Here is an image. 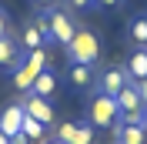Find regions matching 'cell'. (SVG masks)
Here are the masks:
<instances>
[{
    "label": "cell",
    "instance_id": "obj_1",
    "mask_svg": "<svg viewBox=\"0 0 147 144\" xmlns=\"http://www.w3.org/2000/svg\"><path fill=\"white\" fill-rule=\"evenodd\" d=\"M67 57H70V64H87V67H94L97 57H100V40H97V34L77 30L74 40L67 44Z\"/></svg>",
    "mask_w": 147,
    "mask_h": 144
},
{
    "label": "cell",
    "instance_id": "obj_2",
    "mask_svg": "<svg viewBox=\"0 0 147 144\" xmlns=\"http://www.w3.org/2000/svg\"><path fill=\"white\" fill-rule=\"evenodd\" d=\"M117 117H120L117 101L107 97V94H97L90 101V107H87V124H94V127H114Z\"/></svg>",
    "mask_w": 147,
    "mask_h": 144
},
{
    "label": "cell",
    "instance_id": "obj_3",
    "mask_svg": "<svg viewBox=\"0 0 147 144\" xmlns=\"http://www.w3.org/2000/svg\"><path fill=\"white\" fill-rule=\"evenodd\" d=\"M47 20H50V40L67 47L74 40V34H77V20L67 10H47Z\"/></svg>",
    "mask_w": 147,
    "mask_h": 144
},
{
    "label": "cell",
    "instance_id": "obj_4",
    "mask_svg": "<svg viewBox=\"0 0 147 144\" xmlns=\"http://www.w3.org/2000/svg\"><path fill=\"white\" fill-rule=\"evenodd\" d=\"M127 84H130V77H127V71H124V67H110V71L100 74L97 87H100V94H107V97H117Z\"/></svg>",
    "mask_w": 147,
    "mask_h": 144
},
{
    "label": "cell",
    "instance_id": "obj_5",
    "mask_svg": "<svg viewBox=\"0 0 147 144\" xmlns=\"http://www.w3.org/2000/svg\"><path fill=\"white\" fill-rule=\"evenodd\" d=\"M20 124H24V104H10V107L0 111V134L13 137L20 131Z\"/></svg>",
    "mask_w": 147,
    "mask_h": 144
},
{
    "label": "cell",
    "instance_id": "obj_6",
    "mask_svg": "<svg viewBox=\"0 0 147 144\" xmlns=\"http://www.w3.org/2000/svg\"><path fill=\"white\" fill-rule=\"evenodd\" d=\"M24 114L37 117L40 124H54V107H50V101H44V97H34V94H30V97L24 101Z\"/></svg>",
    "mask_w": 147,
    "mask_h": 144
},
{
    "label": "cell",
    "instance_id": "obj_7",
    "mask_svg": "<svg viewBox=\"0 0 147 144\" xmlns=\"http://www.w3.org/2000/svg\"><path fill=\"white\" fill-rule=\"evenodd\" d=\"M127 77L130 81H140V77H147V47H140V50H134V54L127 57Z\"/></svg>",
    "mask_w": 147,
    "mask_h": 144
},
{
    "label": "cell",
    "instance_id": "obj_8",
    "mask_svg": "<svg viewBox=\"0 0 147 144\" xmlns=\"http://www.w3.org/2000/svg\"><path fill=\"white\" fill-rule=\"evenodd\" d=\"M114 101H117V111H120V114H124V111H137V107H144V101H140V94H137V87H134V81L120 90Z\"/></svg>",
    "mask_w": 147,
    "mask_h": 144
},
{
    "label": "cell",
    "instance_id": "obj_9",
    "mask_svg": "<svg viewBox=\"0 0 147 144\" xmlns=\"http://www.w3.org/2000/svg\"><path fill=\"white\" fill-rule=\"evenodd\" d=\"M37 74H40V71H34L27 60L17 64V67H13V87H17V90H27V94H30V87H34V81H37Z\"/></svg>",
    "mask_w": 147,
    "mask_h": 144
},
{
    "label": "cell",
    "instance_id": "obj_10",
    "mask_svg": "<svg viewBox=\"0 0 147 144\" xmlns=\"http://www.w3.org/2000/svg\"><path fill=\"white\" fill-rule=\"evenodd\" d=\"M54 90H57V77L54 74H47V71H40L37 74V81H34V87H30V94L34 97H54Z\"/></svg>",
    "mask_w": 147,
    "mask_h": 144
},
{
    "label": "cell",
    "instance_id": "obj_11",
    "mask_svg": "<svg viewBox=\"0 0 147 144\" xmlns=\"http://www.w3.org/2000/svg\"><path fill=\"white\" fill-rule=\"evenodd\" d=\"M114 137H117V144H144V127H127V124L117 121Z\"/></svg>",
    "mask_w": 147,
    "mask_h": 144
},
{
    "label": "cell",
    "instance_id": "obj_12",
    "mask_svg": "<svg viewBox=\"0 0 147 144\" xmlns=\"http://www.w3.org/2000/svg\"><path fill=\"white\" fill-rule=\"evenodd\" d=\"M20 64V47L7 37H0V67H17Z\"/></svg>",
    "mask_w": 147,
    "mask_h": 144
},
{
    "label": "cell",
    "instance_id": "obj_13",
    "mask_svg": "<svg viewBox=\"0 0 147 144\" xmlns=\"http://www.w3.org/2000/svg\"><path fill=\"white\" fill-rule=\"evenodd\" d=\"M20 131H24L30 141H44L47 124H40V121H37V117H30V114H24V124H20Z\"/></svg>",
    "mask_w": 147,
    "mask_h": 144
},
{
    "label": "cell",
    "instance_id": "obj_14",
    "mask_svg": "<svg viewBox=\"0 0 147 144\" xmlns=\"http://www.w3.org/2000/svg\"><path fill=\"white\" fill-rule=\"evenodd\" d=\"M127 34H130V40H134L137 47H147V17H134Z\"/></svg>",
    "mask_w": 147,
    "mask_h": 144
},
{
    "label": "cell",
    "instance_id": "obj_15",
    "mask_svg": "<svg viewBox=\"0 0 147 144\" xmlns=\"http://www.w3.org/2000/svg\"><path fill=\"white\" fill-rule=\"evenodd\" d=\"M90 67H87V64H70V84L74 87H87V84H90Z\"/></svg>",
    "mask_w": 147,
    "mask_h": 144
},
{
    "label": "cell",
    "instance_id": "obj_16",
    "mask_svg": "<svg viewBox=\"0 0 147 144\" xmlns=\"http://www.w3.org/2000/svg\"><path fill=\"white\" fill-rule=\"evenodd\" d=\"M20 40H24V50H37V47H44V37H40V30H37L34 24L24 27V37H20Z\"/></svg>",
    "mask_w": 147,
    "mask_h": 144
},
{
    "label": "cell",
    "instance_id": "obj_17",
    "mask_svg": "<svg viewBox=\"0 0 147 144\" xmlns=\"http://www.w3.org/2000/svg\"><path fill=\"white\" fill-rule=\"evenodd\" d=\"M117 121H120V124H127V127H144V107H137V111H124Z\"/></svg>",
    "mask_w": 147,
    "mask_h": 144
},
{
    "label": "cell",
    "instance_id": "obj_18",
    "mask_svg": "<svg viewBox=\"0 0 147 144\" xmlns=\"http://www.w3.org/2000/svg\"><path fill=\"white\" fill-rule=\"evenodd\" d=\"M27 64L34 71H47V50L44 47H37V50H27Z\"/></svg>",
    "mask_w": 147,
    "mask_h": 144
},
{
    "label": "cell",
    "instance_id": "obj_19",
    "mask_svg": "<svg viewBox=\"0 0 147 144\" xmlns=\"http://www.w3.org/2000/svg\"><path fill=\"white\" fill-rule=\"evenodd\" d=\"M70 144H94V127L90 124H77V134Z\"/></svg>",
    "mask_w": 147,
    "mask_h": 144
},
{
    "label": "cell",
    "instance_id": "obj_20",
    "mask_svg": "<svg viewBox=\"0 0 147 144\" xmlns=\"http://www.w3.org/2000/svg\"><path fill=\"white\" fill-rule=\"evenodd\" d=\"M74 134H77V124H60L57 127V141H64V144H70Z\"/></svg>",
    "mask_w": 147,
    "mask_h": 144
},
{
    "label": "cell",
    "instance_id": "obj_21",
    "mask_svg": "<svg viewBox=\"0 0 147 144\" xmlns=\"http://www.w3.org/2000/svg\"><path fill=\"white\" fill-rule=\"evenodd\" d=\"M134 87H137L140 101H144V104H147V77H140V81H134Z\"/></svg>",
    "mask_w": 147,
    "mask_h": 144
},
{
    "label": "cell",
    "instance_id": "obj_22",
    "mask_svg": "<svg viewBox=\"0 0 147 144\" xmlns=\"http://www.w3.org/2000/svg\"><path fill=\"white\" fill-rule=\"evenodd\" d=\"M10 144H30V137H27V134H24V131H17V134L10 137Z\"/></svg>",
    "mask_w": 147,
    "mask_h": 144
},
{
    "label": "cell",
    "instance_id": "obj_23",
    "mask_svg": "<svg viewBox=\"0 0 147 144\" xmlns=\"http://www.w3.org/2000/svg\"><path fill=\"white\" fill-rule=\"evenodd\" d=\"M0 37H7V14L0 10Z\"/></svg>",
    "mask_w": 147,
    "mask_h": 144
},
{
    "label": "cell",
    "instance_id": "obj_24",
    "mask_svg": "<svg viewBox=\"0 0 147 144\" xmlns=\"http://www.w3.org/2000/svg\"><path fill=\"white\" fill-rule=\"evenodd\" d=\"M94 3H100V7H120V0H94Z\"/></svg>",
    "mask_w": 147,
    "mask_h": 144
},
{
    "label": "cell",
    "instance_id": "obj_25",
    "mask_svg": "<svg viewBox=\"0 0 147 144\" xmlns=\"http://www.w3.org/2000/svg\"><path fill=\"white\" fill-rule=\"evenodd\" d=\"M74 7H94V0H70Z\"/></svg>",
    "mask_w": 147,
    "mask_h": 144
},
{
    "label": "cell",
    "instance_id": "obj_26",
    "mask_svg": "<svg viewBox=\"0 0 147 144\" xmlns=\"http://www.w3.org/2000/svg\"><path fill=\"white\" fill-rule=\"evenodd\" d=\"M34 3H40V7H54V0H34Z\"/></svg>",
    "mask_w": 147,
    "mask_h": 144
},
{
    "label": "cell",
    "instance_id": "obj_27",
    "mask_svg": "<svg viewBox=\"0 0 147 144\" xmlns=\"http://www.w3.org/2000/svg\"><path fill=\"white\" fill-rule=\"evenodd\" d=\"M0 144H10V137H7V134H0Z\"/></svg>",
    "mask_w": 147,
    "mask_h": 144
},
{
    "label": "cell",
    "instance_id": "obj_28",
    "mask_svg": "<svg viewBox=\"0 0 147 144\" xmlns=\"http://www.w3.org/2000/svg\"><path fill=\"white\" fill-rule=\"evenodd\" d=\"M144 131H147V104H144Z\"/></svg>",
    "mask_w": 147,
    "mask_h": 144
},
{
    "label": "cell",
    "instance_id": "obj_29",
    "mask_svg": "<svg viewBox=\"0 0 147 144\" xmlns=\"http://www.w3.org/2000/svg\"><path fill=\"white\" fill-rule=\"evenodd\" d=\"M50 144H64V141H50Z\"/></svg>",
    "mask_w": 147,
    "mask_h": 144
}]
</instances>
